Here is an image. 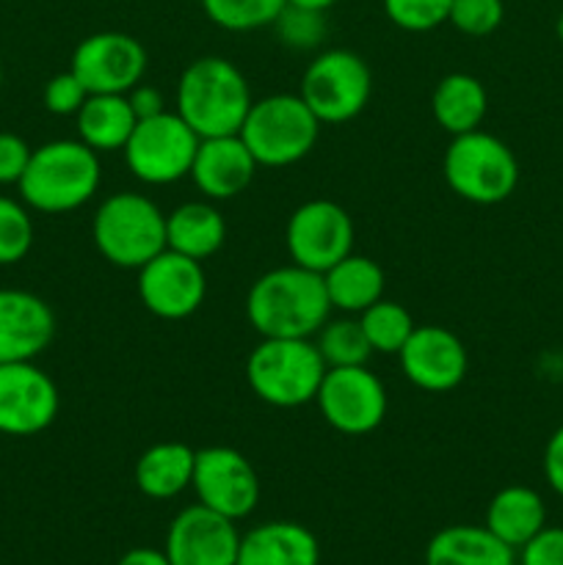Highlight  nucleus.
Listing matches in <instances>:
<instances>
[{"mask_svg": "<svg viewBox=\"0 0 563 565\" xmlns=\"http://www.w3.org/2000/svg\"><path fill=\"white\" fill-rule=\"evenodd\" d=\"M237 136L259 169H285L312 152L320 136V119L301 94H268L254 99Z\"/></svg>", "mask_w": 563, "mask_h": 565, "instance_id": "obj_6", "label": "nucleus"}, {"mask_svg": "<svg viewBox=\"0 0 563 565\" xmlns=\"http://www.w3.org/2000/svg\"><path fill=\"white\" fill-rule=\"evenodd\" d=\"M331 301L323 274L290 263L268 270L246 296V320L259 337L274 340H312L329 320Z\"/></svg>", "mask_w": 563, "mask_h": 565, "instance_id": "obj_1", "label": "nucleus"}, {"mask_svg": "<svg viewBox=\"0 0 563 565\" xmlns=\"http://www.w3.org/2000/svg\"><path fill=\"white\" fill-rule=\"evenodd\" d=\"M326 370L312 340L263 337L246 359V384L268 406L298 408L315 403Z\"/></svg>", "mask_w": 563, "mask_h": 565, "instance_id": "obj_4", "label": "nucleus"}, {"mask_svg": "<svg viewBox=\"0 0 563 565\" xmlns=\"http://www.w3.org/2000/svg\"><path fill=\"white\" fill-rule=\"evenodd\" d=\"M506 20V3L502 0H453L450 22L458 33L472 39L491 36Z\"/></svg>", "mask_w": 563, "mask_h": 565, "instance_id": "obj_34", "label": "nucleus"}, {"mask_svg": "<svg viewBox=\"0 0 563 565\" xmlns=\"http://www.w3.org/2000/svg\"><path fill=\"white\" fill-rule=\"evenodd\" d=\"M392 25L408 33H425L445 25L453 0H381Z\"/></svg>", "mask_w": 563, "mask_h": 565, "instance_id": "obj_33", "label": "nucleus"}, {"mask_svg": "<svg viewBox=\"0 0 563 565\" xmlns=\"http://www.w3.org/2000/svg\"><path fill=\"white\" fill-rule=\"evenodd\" d=\"M202 138L182 121V116L163 110L152 119H138L130 141L125 143V163L144 185H171L191 174Z\"/></svg>", "mask_w": 563, "mask_h": 565, "instance_id": "obj_9", "label": "nucleus"}, {"mask_svg": "<svg viewBox=\"0 0 563 565\" xmlns=\"http://www.w3.org/2000/svg\"><path fill=\"white\" fill-rule=\"evenodd\" d=\"M517 565H563V527L546 524L519 550Z\"/></svg>", "mask_w": 563, "mask_h": 565, "instance_id": "obj_36", "label": "nucleus"}, {"mask_svg": "<svg viewBox=\"0 0 563 565\" xmlns=\"http://www.w3.org/2000/svg\"><path fill=\"white\" fill-rule=\"evenodd\" d=\"M353 218L342 204L329 199H309L298 204L285 226V246L290 263L326 274L331 265L353 252Z\"/></svg>", "mask_w": 563, "mask_h": 565, "instance_id": "obj_11", "label": "nucleus"}, {"mask_svg": "<svg viewBox=\"0 0 563 565\" xmlns=\"http://www.w3.org/2000/svg\"><path fill=\"white\" fill-rule=\"evenodd\" d=\"M293 6H307V9H318V11H329L331 6L340 3V0H287Z\"/></svg>", "mask_w": 563, "mask_h": 565, "instance_id": "obj_41", "label": "nucleus"}, {"mask_svg": "<svg viewBox=\"0 0 563 565\" xmlns=\"http://www.w3.org/2000/svg\"><path fill=\"white\" fill-rule=\"evenodd\" d=\"M555 33H557V42L563 44V11L557 14V20H555Z\"/></svg>", "mask_w": 563, "mask_h": 565, "instance_id": "obj_42", "label": "nucleus"}, {"mask_svg": "<svg viewBox=\"0 0 563 565\" xmlns=\"http://www.w3.org/2000/svg\"><path fill=\"white\" fill-rule=\"evenodd\" d=\"M208 296V276L199 259L163 248L138 268V298L144 309L160 320H185Z\"/></svg>", "mask_w": 563, "mask_h": 565, "instance_id": "obj_15", "label": "nucleus"}, {"mask_svg": "<svg viewBox=\"0 0 563 565\" xmlns=\"http://www.w3.org/2000/svg\"><path fill=\"white\" fill-rule=\"evenodd\" d=\"M196 450L185 441H158L136 461V486L149 500H174L191 489Z\"/></svg>", "mask_w": 563, "mask_h": 565, "instance_id": "obj_24", "label": "nucleus"}, {"mask_svg": "<svg viewBox=\"0 0 563 565\" xmlns=\"http://www.w3.org/2000/svg\"><path fill=\"white\" fill-rule=\"evenodd\" d=\"M241 550L237 522L204 505H188L171 519L163 552L171 565H235Z\"/></svg>", "mask_w": 563, "mask_h": 565, "instance_id": "obj_16", "label": "nucleus"}, {"mask_svg": "<svg viewBox=\"0 0 563 565\" xmlns=\"http://www.w3.org/2000/svg\"><path fill=\"white\" fill-rule=\"evenodd\" d=\"M359 323H362L373 353H384V356H397L412 331L417 329L412 312L403 303L390 301V298H381L373 307L364 309L359 315Z\"/></svg>", "mask_w": 563, "mask_h": 565, "instance_id": "obj_28", "label": "nucleus"}, {"mask_svg": "<svg viewBox=\"0 0 563 565\" xmlns=\"http://www.w3.org/2000/svg\"><path fill=\"white\" fill-rule=\"evenodd\" d=\"M445 182L458 199L472 204H500L517 191L519 160L502 138L486 130L453 136L442 160Z\"/></svg>", "mask_w": 563, "mask_h": 565, "instance_id": "obj_7", "label": "nucleus"}, {"mask_svg": "<svg viewBox=\"0 0 563 565\" xmlns=\"http://www.w3.org/2000/svg\"><path fill=\"white\" fill-rule=\"evenodd\" d=\"M279 36V42L285 47L298 50H318L323 44L326 33H329V22H326V11L307 9V6H293L285 3V9L279 11V17L270 25Z\"/></svg>", "mask_w": 563, "mask_h": 565, "instance_id": "obj_31", "label": "nucleus"}, {"mask_svg": "<svg viewBox=\"0 0 563 565\" xmlns=\"http://www.w3.org/2000/svg\"><path fill=\"white\" fill-rule=\"evenodd\" d=\"M235 565H320V544L298 522H263L241 533Z\"/></svg>", "mask_w": 563, "mask_h": 565, "instance_id": "obj_20", "label": "nucleus"}, {"mask_svg": "<svg viewBox=\"0 0 563 565\" xmlns=\"http://www.w3.org/2000/svg\"><path fill=\"white\" fill-rule=\"evenodd\" d=\"M287 0H202V11L213 25L232 33L270 28Z\"/></svg>", "mask_w": 563, "mask_h": 565, "instance_id": "obj_30", "label": "nucleus"}, {"mask_svg": "<svg viewBox=\"0 0 563 565\" xmlns=\"http://www.w3.org/2000/svg\"><path fill=\"white\" fill-rule=\"evenodd\" d=\"M92 237L103 259L138 270L166 248V213L144 193H110L94 213Z\"/></svg>", "mask_w": 563, "mask_h": 565, "instance_id": "obj_5", "label": "nucleus"}, {"mask_svg": "<svg viewBox=\"0 0 563 565\" xmlns=\"http://www.w3.org/2000/svg\"><path fill=\"white\" fill-rule=\"evenodd\" d=\"M116 565H171L169 555L163 550H152V546H132L125 555L116 561Z\"/></svg>", "mask_w": 563, "mask_h": 565, "instance_id": "obj_40", "label": "nucleus"}, {"mask_svg": "<svg viewBox=\"0 0 563 565\" xmlns=\"http://www.w3.org/2000/svg\"><path fill=\"white\" fill-rule=\"evenodd\" d=\"M86 97V86L77 81V75L72 70L59 72V75L50 77L47 86H44L42 92L44 108L53 116H77V110L83 108Z\"/></svg>", "mask_w": 563, "mask_h": 565, "instance_id": "obj_35", "label": "nucleus"}, {"mask_svg": "<svg viewBox=\"0 0 563 565\" xmlns=\"http://www.w3.org/2000/svg\"><path fill=\"white\" fill-rule=\"evenodd\" d=\"M323 285L331 309L342 315H362L364 309L384 298L386 276L375 259L351 252L326 270Z\"/></svg>", "mask_w": 563, "mask_h": 565, "instance_id": "obj_25", "label": "nucleus"}, {"mask_svg": "<svg viewBox=\"0 0 563 565\" xmlns=\"http://www.w3.org/2000/svg\"><path fill=\"white\" fill-rule=\"evenodd\" d=\"M259 163L243 138L237 136H215L202 138L196 149V158L191 166V180L204 199L210 202H226L235 199L252 185Z\"/></svg>", "mask_w": 563, "mask_h": 565, "instance_id": "obj_19", "label": "nucleus"}, {"mask_svg": "<svg viewBox=\"0 0 563 565\" xmlns=\"http://www.w3.org/2000/svg\"><path fill=\"white\" fill-rule=\"evenodd\" d=\"M77 138L94 152H119L130 141L138 119L127 94H88L77 110Z\"/></svg>", "mask_w": 563, "mask_h": 565, "instance_id": "obj_27", "label": "nucleus"}, {"mask_svg": "<svg viewBox=\"0 0 563 565\" xmlns=\"http://www.w3.org/2000/svg\"><path fill=\"white\" fill-rule=\"evenodd\" d=\"M147 47L121 31H99L83 39L72 53L70 70L88 94H127L144 81Z\"/></svg>", "mask_w": 563, "mask_h": 565, "instance_id": "obj_13", "label": "nucleus"}, {"mask_svg": "<svg viewBox=\"0 0 563 565\" xmlns=\"http://www.w3.org/2000/svg\"><path fill=\"white\" fill-rule=\"evenodd\" d=\"M318 412L342 436H368L384 423L390 397L379 375L362 367H331L320 384Z\"/></svg>", "mask_w": 563, "mask_h": 565, "instance_id": "obj_12", "label": "nucleus"}, {"mask_svg": "<svg viewBox=\"0 0 563 565\" xmlns=\"http://www.w3.org/2000/svg\"><path fill=\"white\" fill-rule=\"evenodd\" d=\"M191 489L199 505L243 522L252 516L259 505V475L254 463L235 447H204L196 450V467H193Z\"/></svg>", "mask_w": 563, "mask_h": 565, "instance_id": "obj_10", "label": "nucleus"}, {"mask_svg": "<svg viewBox=\"0 0 563 565\" xmlns=\"http://www.w3.org/2000/svg\"><path fill=\"white\" fill-rule=\"evenodd\" d=\"M0 92H3V66H0Z\"/></svg>", "mask_w": 563, "mask_h": 565, "instance_id": "obj_43", "label": "nucleus"}, {"mask_svg": "<svg viewBox=\"0 0 563 565\" xmlns=\"http://www.w3.org/2000/svg\"><path fill=\"white\" fill-rule=\"evenodd\" d=\"M55 337V315L36 292L0 290V364L33 362Z\"/></svg>", "mask_w": 563, "mask_h": 565, "instance_id": "obj_18", "label": "nucleus"}, {"mask_svg": "<svg viewBox=\"0 0 563 565\" xmlns=\"http://www.w3.org/2000/svg\"><path fill=\"white\" fill-rule=\"evenodd\" d=\"M226 241V221L215 202H185L166 213V248L204 263L215 257Z\"/></svg>", "mask_w": 563, "mask_h": 565, "instance_id": "obj_22", "label": "nucleus"}, {"mask_svg": "<svg viewBox=\"0 0 563 565\" xmlns=\"http://www.w3.org/2000/svg\"><path fill=\"white\" fill-rule=\"evenodd\" d=\"M252 103L246 75L221 55L191 61L177 83V114L199 138L241 132Z\"/></svg>", "mask_w": 563, "mask_h": 565, "instance_id": "obj_3", "label": "nucleus"}, {"mask_svg": "<svg viewBox=\"0 0 563 565\" xmlns=\"http://www.w3.org/2000/svg\"><path fill=\"white\" fill-rule=\"evenodd\" d=\"M315 348H318L320 359L326 367H362L373 356L368 337H364L359 318H340L326 320L320 331L315 334Z\"/></svg>", "mask_w": 563, "mask_h": 565, "instance_id": "obj_29", "label": "nucleus"}, {"mask_svg": "<svg viewBox=\"0 0 563 565\" xmlns=\"http://www.w3.org/2000/svg\"><path fill=\"white\" fill-rule=\"evenodd\" d=\"M127 103H130L136 119H152V116L169 110L166 108L163 92H160L158 86H149V83H144V81L127 92Z\"/></svg>", "mask_w": 563, "mask_h": 565, "instance_id": "obj_39", "label": "nucleus"}, {"mask_svg": "<svg viewBox=\"0 0 563 565\" xmlns=\"http://www.w3.org/2000/svg\"><path fill=\"white\" fill-rule=\"evenodd\" d=\"M320 125H342L368 108L373 94V72L353 50H323L307 64L298 88Z\"/></svg>", "mask_w": 563, "mask_h": 565, "instance_id": "obj_8", "label": "nucleus"}, {"mask_svg": "<svg viewBox=\"0 0 563 565\" xmlns=\"http://www.w3.org/2000/svg\"><path fill=\"white\" fill-rule=\"evenodd\" d=\"M61 392L33 362L0 364V434L36 436L55 423Z\"/></svg>", "mask_w": 563, "mask_h": 565, "instance_id": "obj_14", "label": "nucleus"}, {"mask_svg": "<svg viewBox=\"0 0 563 565\" xmlns=\"http://www.w3.org/2000/svg\"><path fill=\"white\" fill-rule=\"evenodd\" d=\"M33 246V218L25 202L0 196V265H17Z\"/></svg>", "mask_w": 563, "mask_h": 565, "instance_id": "obj_32", "label": "nucleus"}, {"mask_svg": "<svg viewBox=\"0 0 563 565\" xmlns=\"http://www.w3.org/2000/svg\"><path fill=\"white\" fill-rule=\"evenodd\" d=\"M425 565H517V550L484 524H450L431 535Z\"/></svg>", "mask_w": 563, "mask_h": 565, "instance_id": "obj_21", "label": "nucleus"}, {"mask_svg": "<svg viewBox=\"0 0 563 565\" xmlns=\"http://www.w3.org/2000/svg\"><path fill=\"white\" fill-rule=\"evenodd\" d=\"M484 527L519 552L546 527L544 497L530 486H506L491 497Z\"/></svg>", "mask_w": 563, "mask_h": 565, "instance_id": "obj_23", "label": "nucleus"}, {"mask_svg": "<svg viewBox=\"0 0 563 565\" xmlns=\"http://www.w3.org/2000/svg\"><path fill=\"white\" fill-rule=\"evenodd\" d=\"M541 469H544L546 486H550V489L563 500V425L550 436V439H546Z\"/></svg>", "mask_w": 563, "mask_h": 565, "instance_id": "obj_38", "label": "nucleus"}, {"mask_svg": "<svg viewBox=\"0 0 563 565\" xmlns=\"http://www.w3.org/2000/svg\"><path fill=\"white\" fill-rule=\"evenodd\" d=\"M33 149L17 132H0V185H17L22 180Z\"/></svg>", "mask_w": 563, "mask_h": 565, "instance_id": "obj_37", "label": "nucleus"}, {"mask_svg": "<svg viewBox=\"0 0 563 565\" xmlns=\"http://www.w3.org/2000/svg\"><path fill=\"white\" fill-rule=\"evenodd\" d=\"M408 384L423 392H453L469 370V353L461 337L445 326H417L397 353Z\"/></svg>", "mask_w": 563, "mask_h": 565, "instance_id": "obj_17", "label": "nucleus"}, {"mask_svg": "<svg viewBox=\"0 0 563 565\" xmlns=\"http://www.w3.org/2000/svg\"><path fill=\"white\" fill-rule=\"evenodd\" d=\"M489 110V94L475 75L467 72H450L442 77L431 97V114L436 125L450 136L480 130Z\"/></svg>", "mask_w": 563, "mask_h": 565, "instance_id": "obj_26", "label": "nucleus"}, {"mask_svg": "<svg viewBox=\"0 0 563 565\" xmlns=\"http://www.w3.org/2000/svg\"><path fill=\"white\" fill-rule=\"evenodd\" d=\"M103 182L99 152L81 138H59L33 149L22 180L20 199L36 213L61 215L92 202Z\"/></svg>", "mask_w": 563, "mask_h": 565, "instance_id": "obj_2", "label": "nucleus"}]
</instances>
